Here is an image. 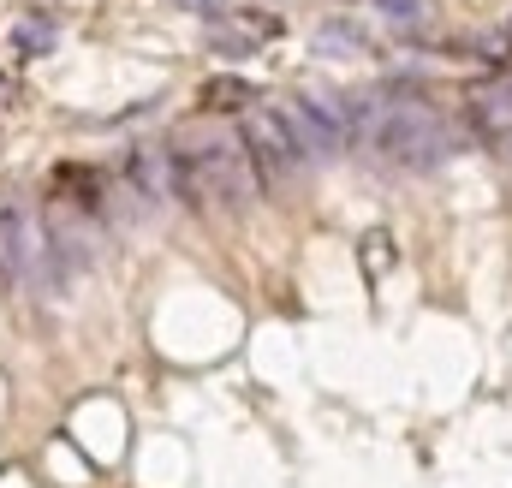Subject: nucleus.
<instances>
[{
	"label": "nucleus",
	"instance_id": "obj_1",
	"mask_svg": "<svg viewBox=\"0 0 512 488\" xmlns=\"http://www.w3.org/2000/svg\"><path fill=\"white\" fill-rule=\"evenodd\" d=\"M0 286L6 292H54V250L48 227L24 197H0Z\"/></svg>",
	"mask_w": 512,
	"mask_h": 488
},
{
	"label": "nucleus",
	"instance_id": "obj_2",
	"mask_svg": "<svg viewBox=\"0 0 512 488\" xmlns=\"http://www.w3.org/2000/svg\"><path fill=\"white\" fill-rule=\"evenodd\" d=\"M376 143H382L387 161L423 173V167H435L447 155V125H441L435 108H423V102H399V108H387L382 120H376Z\"/></svg>",
	"mask_w": 512,
	"mask_h": 488
},
{
	"label": "nucleus",
	"instance_id": "obj_3",
	"mask_svg": "<svg viewBox=\"0 0 512 488\" xmlns=\"http://www.w3.org/2000/svg\"><path fill=\"white\" fill-rule=\"evenodd\" d=\"M280 125L292 131L298 155H310V161H328V155L346 149V131H340V120H334L328 96H292V102L280 108Z\"/></svg>",
	"mask_w": 512,
	"mask_h": 488
},
{
	"label": "nucleus",
	"instance_id": "obj_4",
	"mask_svg": "<svg viewBox=\"0 0 512 488\" xmlns=\"http://www.w3.org/2000/svg\"><path fill=\"white\" fill-rule=\"evenodd\" d=\"M245 155H251V167L262 179H280V173H292L304 161L298 143H292V131L280 125V114H268V108H251L245 114Z\"/></svg>",
	"mask_w": 512,
	"mask_h": 488
},
{
	"label": "nucleus",
	"instance_id": "obj_5",
	"mask_svg": "<svg viewBox=\"0 0 512 488\" xmlns=\"http://www.w3.org/2000/svg\"><path fill=\"white\" fill-rule=\"evenodd\" d=\"M131 179L149 203H173L185 197V173H179V149H131Z\"/></svg>",
	"mask_w": 512,
	"mask_h": 488
},
{
	"label": "nucleus",
	"instance_id": "obj_6",
	"mask_svg": "<svg viewBox=\"0 0 512 488\" xmlns=\"http://www.w3.org/2000/svg\"><path fill=\"white\" fill-rule=\"evenodd\" d=\"M471 120H477V131L489 143H512V78L471 90Z\"/></svg>",
	"mask_w": 512,
	"mask_h": 488
},
{
	"label": "nucleus",
	"instance_id": "obj_7",
	"mask_svg": "<svg viewBox=\"0 0 512 488\" xmlns=\"http://www.w3.org/2000/svg\"><path fill=\"white\" fill-rule=\"evenodd\" d=\"M364 48H370V42H364V30H358V24H346V18H334V24H322V30H316V54H328V60H334V54H364Z\"/></svg>",
	"mask_w": 512,
	"mask_h": 488
},
{
	"label": "nucleus",
	"instance_id": "obj_8",
	"mask_svg": "<svg viewBox=\"0 0 512 488\" xmlns=\"http://www.w3.org/2000/svg\"><path fill=\"white\" fill-rule=\"evenodd\" d=\"M251 102H256V90L245 78H209L203 84V108H215V114L221 108H251Z\"/></svg>",
	"mask_w": 512,
	"mask_h": 488
},
{
	"label": "nucleus",
	"instance_id": "obj_9",
	"mask_svg": "<svg viewBox=\"0 0 512 488\" xmlns=\"http://www.w3.org/2000/svg\"><path fill=\"white\" fill-rule=\"evenodd\" d=\"M12 48H18L24 60L48 54V48H54V18H24V24L12 30Z\"/></svg>",
	"mask_w": 512,
	"mask_h": 488
},
{
	"label": "nucleus",
	"instance_id": "obj_10",
	"mask_svg": "<svg viewBox=\"0 0 512 488\" xmlns=\"http://www.w3.org/2000/svg\"><path fill=\"white\" fill-rule=\"evenodd\" d=\"M376 12L393 30H423L429 24V0H376Z\"/></svg>",
	"mask_w": 512,
	"mask_h": 488
},
{
	"label": "nucleus",
	"instance_id": "obj_11",
	"mask_svg": "<svg viewBox=\"0 0 512 488\" xmlns=\"http://www.w3.org/2000/svg\"><path fill=\"white\" fill-rule=\"evenodd\" d=\"M387 262H393V239L387 233H364V268H370V280H382Z\"/></svg>",
	"mask_w": 512,
	"mask_h": 488
},
{
	"label": "nucleus",
	"instance_id": "obj_12",
	"mask_svg": "<svg viewBox=\"0 0 512 488\" xmlns=\"http://www.w3.org/2000/svg\"><path fill=\"white\" fill-rule=\"evenodd\" d=\"M191 6H197V12H215V6H221V0H191Z\"/></svg>",
	"mask_w": 512,
	"mask_h": 488
},
{
	"label": "nucleus",
	"instance_id": "obj_13",
	"mask_svg": "<svg viewBox=\"0 0 512 488\" xmlns=\"http://www.w3.org/2000/svg\"><path fill=\"white\" fill-rule=\"evenodd\" d=\"M0 108H6V78H0Z\"/></svg>",
	"mask_w": 512,
	"mask_h": 488
}]
</instances>
